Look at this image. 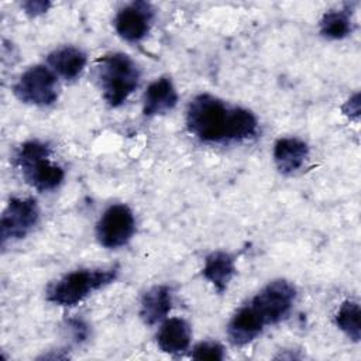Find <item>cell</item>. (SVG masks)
I'll list each match as a JSON object with an SVG mask.
<instances>
[{
	"label": "cell",
	"mask_w": 361,
	"mask_h": 361,
	"mask_svg": "<svg viewBox=\"0 0 361 361\" xmlns=\"http://www.w3.org/2000/svg\"><path fill=\"white\" fill-rule=\"evenodd\" d=\"M186 126L190 134L204 142L244 141L258 133V120L252 111L244 107H228L209 93H200L190 100Z\"/></svg>",
	"instance_id": "6da1fadb"
},
{
	"label": "cell",
	"mask_w": 361,
	"mask_h": 361,
	"mask_svg": "<svg viewBox=\"0 0 361 361\" xmlns=\"http://www.w3.org/2000/svg\"><path fill=\"white\" fill-rule=\"evenodd\" d=\"M94 76L106 103L118 107L138 87L140 68L127 54L113 52L96 61Z\"/></svg>",
	"instance_id": "7a4b0ae2"
},
{
	"label": "cell",
	"mask_w": 361,
	"mask_h": 361,
	"mask_svg": "<svg viewBox=\"0 0 361 361\" xmlns=\"http://www.w3.org/2000/svg\"><path fill=\"white\" fill-rule=\"evenodd\" d=\"M118 276V267L107 268H82L65 274L58 281L52 282L45 292L48 302L72 307L79 305L93 292L110 285Z\"/></svg>",
	"instance_id": "3957f363"
},
{
	"label": "cell",
	"mask_w": 361,
	"mask_h": 361,
	"mask_svg": "<svg viewBox=\"0 0 361 361\" xmlns=\"http://www.w3.org/2000/svg\"><path fill=\"white\" fill-rule=\"evenodd\" d=\"M49 155V145L37 140L25 141L14 154V164L21 171L24 180L38 192L56 189L65 178L62 166L52 164Z\"/></svg>",
	"instance_id": "277c9868"
},
{
	"label": "cell",
	"mask_w": 361,
	"mask_h": 361,
	"mask_svg": "<svg viewBox=\"0 0 361 361\" xmlns=\"http://www.w3.org/2000/svg\"><path fill=\"white\" fill-rule=\"evenodd\" d=\"M16 97L27 104L47 107L59 96L56 75L45 65H34L24 71L13 86Z\"/></svg>",
	"instance_id": "5b68a950"
},
{
	"label": "cell",
	"mask_w": 361,
	"mask_h": 361,
	"mask_svg": "<svg viewBox=\"0 0 361 361\" xmlns=\"http://www.w3.org/2000/svg\"><path fill=\"white\" fill-rule=\"evenodd\" d=\"M296 289L285 279H275L267 283L251 300L250 305L259 314L265 326L276 324L285 319L295 302Z\"/></svg>",
	"instance_id": "8992f818"
},
{
	"label": "cell",
	"mask_w": 361,
	"mask_h": 361,
	"mask_svg": "<svg viewBox=\"0 0 361 361\" xmlns=\"http://www.w3.org/2000/svg\"><path fill=\"white\" fill-rule=\"evenodd\" d=\"M135 231V219L127 204L116 203L109 206L96 224V237L106 248L126 245Z\"/></svg>",
	"instance_id": "52a82bcc"
},
{
	"label": "cell",
	"mask_w": 361,
	"mask_h": 361,
	"mask_svg": "<svg viewBox=\"0 0 361 361\" xmlns=\"http://www.w3.org/2000/svg\"><path fill=\"white\" fill-rule=\"evenodd\" d=\"M39 209L32 197H11L3 210L0 223L1 244L24 238L38 223Z\"/></svg>",
	"instance_id": "ba28073f"
},
{
	"label": "cell",
	"mask_w": 361,
	"mask_h": 361,
	"mask_svg": "<svg viewBox=\"0 0 361 361\" xmlns=\"http://www.w3.org/2000/svg\"><path fill=\"white\" fill-rule=\"evenodd\" d=\"M152 20V6L147 1H134L117 13L114 18V28L123 39L128 42H138L149 32Z\"/></svg>",
	"instance_id": "9c48e42d"
},
{
	"label": "cell",
	"mask_w": 361,
	"mask_h": 361,
	"mask_svg": "<svg viewBox=\"0 0 361 361\" xmlns=\"http://www.w3.org/2000/svg\"><path fill=\"white\" fill-rule=\"evenodd\" d=\"M178 103V92L172 80L161 76L151 82L142 96V113L147 117L169 113Z\"/></svg>",
	"instance_id": "30bf717a"
},
{
	"label": "cell",
	"mask_w": 361,
	"mask_h": 361,
	"mask_svg": "<svg viewBox=\"0 0 361 361\" xmlns=\"http://www.w3.org/2000/svg\"><path fill=\"white\" fill-rule=\"evenodd\" d=\"M265 323L250 303L240 307L227 326V336L231 344L245 345L255 340L264 330Z\"/></svg>",
	"instance_id": "8fae6325"
},
{
	"label": "cell",
	"mask_w": 361,
	"mask_h": 361,
	"mask_svg": "<svg viewBox=\"0 0 361 361\" xmlns=\"http://www.w3.org/2000/svg\"><path fill=\"white\" fill-rule=\"evenodd\" d=\"M47 62L51 71L65 80L76 79L87 63V55L78 47L63 45L48 54Z\"/></svg>",
	"instance_id": "7c38bea8"
},
{
	"label": "cell",
	"mask_w": 361,
	"mask_h": 361,
	"mask_svg": "<svg viewBox=\"0 0 361 361\" xmlns=\"http://www.w3.org/2000/svg\"><path fill=\"white\" fill-rule=\"evenodd\" d=\"M172 307V292L166 285L149 288L141 298L140 317L147 326H155L165 320Z\"/></svg>",
	"instance_id": "4fadbf2b"
},
{
	"label": "cell",
	"mask_w": 361,
	"mask_h": 361,
	"mask_svg": "<svg viewBox=\"0 0 361 361\" xmlns=\"http://www.w3.org/2000/svg\"><path fill=\"white\" fill-rule=\"evenodd\" d=\"M190 340L192 329L182 317L166 319L157 333L158 347L168 354H179L186 351L190 345Z\"/></svg>",
	"instance_id": "5bb4252c"
},
{
	"label": "cell",
	"mask_w": 361,
	"mask_h": 361,
	"mask_svg": "<svg viewBox=\"0 0 361 361\" xmlns=\"http://www.w3.org/2000/svg\"><path fill=\"white\" fill-rule=\"evenodd\" d=\"M307 155L309 147L299 138H279L274 145V161L279 172L283 175H290L300 169Z\"/></svg>",
	"instance_id": "9a60e30c"
},
{
	"label": "cell",
	"mask_w": 361,
	"mask_h": 361,
	"mask_svg": "<svg viewBox=\"0 0 361 361\" xmlns=\"http://www.w3.org/2000/svg\"><path fill=\"white\" fill-rule=\"evenodd\" d=\"M235 274V259L230 252L214 251L204 259L202 275L209 281L219 293L227 290Z\"/></svg>",
	"instance_id": "2e32d148"
},
{
	"label": "cell",
	"mask_w": 361,
	"mask_h": 361,
	"mask_svg": "<svg viewBox=\"0 0 361 361\" xmlns=\"http://www.w3.org/2000/svg\"><path fill=\"white\" fill-rule=\"evenodd\" d=\"M336 326L353 341L358 343L361 337L360 327V305L354 300H345L338 307L334 316Z\"/></svg>",
	"instance_id": "e0dca14e"
},
{
	"label": "cell",
	"mask_w": 361,
	"mask_h": 361,
	"mask_svg": "<svg viewBox=\"0 0 361 361\" xmlns=\"http://www.w3.org/2000/svg\"><path fill=\"white\" fill-rule=\"evenodd\" d=\"M351 32V18L347 11L331 10L320 20V34L329 39H341Z\"/></svg>",
	"instance_id": "ac0fdd59"
},
{
	"label": "cell",
	"mask_w": 361,
	"mask_h": 361,
	"mask_svg": "<svg viewBox=\"0 0 361 361\" xmlns=\"http://www.w3.org/2000/svg\"><path fill=\"white\" fill-rule=\"evenodd\" d=\"M190 357L193 360H223L224 347L217 341H200L192 348Z\"/></svg>",
	"instance_id": "d6986e66"
},
{
	"label": "cell",
	"mask_w": 361,
	"mask_h": 361,
	"mask_svg": "<svg viewBox=\"0 0 361 361\" xmlns=\"http://www.w3.org/2000/svg\"><path fill=\"white\" fill-rule=\"evenodd\" d=\"M21 7L27 16L38 17V16L47 13V10L51 7V3L44 1V0H28V1L21 3Z\"/></svg>",
	"instance_id": "ffe728a7"
},
{
	"label": "cell",
	"mask_w": 361,
	"mask_h": 361,
	"mask_svg": "<svg viewBox=\"0 0 361 361\" xmlns=\"http://www.w3.org/2000/svg\"><path fill=\"white\" fill-rule=\"evenodd\" d=\"M344 113L347 116H358L360 113V102H358V93L354 94V97L348 99L347 103L344 104Z\"/></svg>",
	"instance_id": "44dd1931"
}]
</instances>
